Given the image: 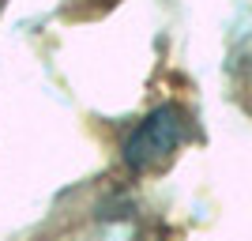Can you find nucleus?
Returning a JSON list of instances; mask_svg holds the SVG:
<instances>
[{"instance_id":"1","label":"nucleus","mask_w":252,"mask_h":241,"mask_svg":"<svg viewBox=\"0 0 252 241\" xmlns=\"http://www.w3.org/2000/svg\"><path fill=\"white\" fill-rule=\"evenodd\" d=\"M185 136H189V117H185V109H181V105H158L155 113L128 136V143H125L128 170L147 173V170L166 166L169 158H173V151L185 143Z\"/></svg>"}]
</instances>
